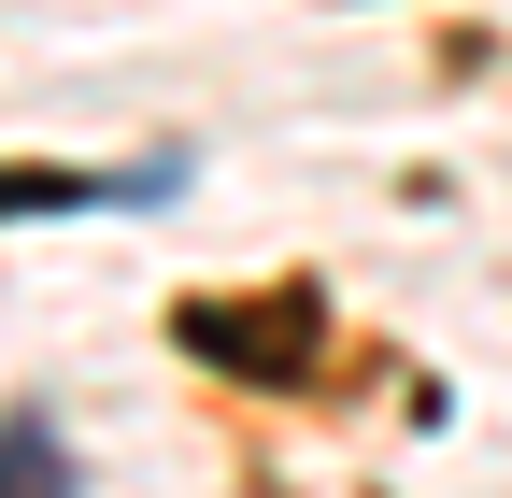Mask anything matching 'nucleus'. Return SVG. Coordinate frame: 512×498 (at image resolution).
I'll list each match as a JSON object with an SVG mask.
<instances>
[{"label": "nucleus", "mask_w": 512, "mask_h": 498, "mask_svg": "<svg viewBox=\"0 0 512 498\" xmlns=\"http://www.w3.org/2000/svg\"><path fill=\"white\" fill-rule=\"evenodd\" d=\"M185 356L200 370H256V385H313V370H328V299L313 285H214V299H185Z\"/></svg>", "instance_id": "f257e3e1"}, {"label": "nucleus", "mask_w": 512, "mask_h": 498, "mask_svg": "<svg viewBox=\"0 0 512 498\" xmlns=\"http://www.w3.org/2000/svg\"><path fill=\"white\" fill-rule=\"evenodd\" d=\"M171 171H0V228L15 214H86V200H157Z\"/></svg>", "instance_id": "f03ea898"}, {"label": "nucleus", "mask_w": 512, "mask_h": 498, "mask_svg": "<svg viewBox=\"0 0 512 498\" xmlns=\"http://www.w3.org/2000/svg\"><path fill=\"white\" fill-rule=\"evenodd\" d=\"M0 498H86V484H72V456H57V427H29V413L0 427Z\"/></svg>", "instance_id": "7ed1b4c3"}]
</instances>
